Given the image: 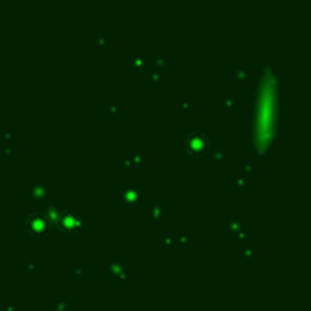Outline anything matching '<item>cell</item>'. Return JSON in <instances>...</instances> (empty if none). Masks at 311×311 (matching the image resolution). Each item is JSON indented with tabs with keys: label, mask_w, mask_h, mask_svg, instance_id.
<instances>
[{
	"label": "cell",
	"mask_w": 311,
	"mask_h": 311,
	"mask_svg": "<svg viewBox=\"0 0 311 311\" xmlns=\"http://www.w3.org/2000/svg\"><path fill=\"white\" fill-rule=\"evenodd\" d=\"M27 228H29V231H31L33 235H44L46 229H48V222H46L44 216L40 215H35L29 220V224H27Z\"/></svg>",
	"instance_id": "cell-1"
}]
</instances>
